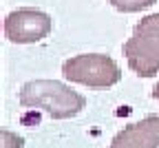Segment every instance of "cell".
Segmentation results:
<instances>
[{"mask_svg":"<svg viewBox=\"0 0 159 148\" xmlns=\"http://www.w3.org/2000/svg\"><path fill=\"white\" fill-rule=\"evenodd\" d=\"M20 104L25 109H40L53 119L75 117L86 106V99L57 80H31L20 91Z\"/></svg>","mask_w":159,"mask_h":148,"instance_id":"obj_1","label":"cell"},{"mask_svg":"<svg viewBox=\"0 0 159 148\" xmlns=\"http://www.w3.org/2000/svg\"><path fill=\"white\" fill-rule=\"evenodd\" d=\"M128 67L139 77H152L159 71V13L142 18L124 44Z\"/></svg>","mask_w":159,"mask_h":148,"instance_id":"obj_2","label":"cell"},{"mask_svg":"<svg viewBox=\"0 0 159 148\" xmlns=\"http://www.w3.org/2000/svg\"><path fill=\"white\" fill-rule=\"evenodd\" d=\"M62 75L91 89H106L122 80V71L115 64V60L102 53H84L66 60L62 64Z\"/></svg>","mask_w":159,"mask_h":148,"instance_id":"obj_3","label":"cell"},{"mask_svg":"<svg viewBox=\"0 0 159 148\" xmlns=\"http://www.w3.org/2000/svg\"><path fill=\"white\" fill-rule=\"evenodd\" d=\"M53 29V20L38 9H18L5 18V35L16 44H31L47 38Z\"/></svg>","mask_w":159,"mask_h":148,"instance_id":"obj_4","label":"cell"},{"mask_svg":"<svg viewBox=\"0 0 159 148\" xmlns=\"http://www.w3.org/2000/svg\"><path fill=\"white\" fill-rule=\"evenodd\" d=\"M108 148H159V115H150L117 133Z\"/></svg>","mask_w":159,"mask_h":148,"instance_id":"obj_5","label":"cell"},{"mask_svg":"<svg viewBox=\"0 0 159 148\" xmlns=\"http://www.w3.org/2000/svg\"><path fill=\"white\" fill-rule=\"evenodd\" d=\"M108 2L117 9V11H124V13H133V11H142L152 7L157 0H108Z\"/></svg>","mask_w":159,"mask_h":148,"instance_id":"obj_6","label":"cell"},{"mask_svg":"<svg viewBox=\"0 0 159 148\" xmlns=\"http://www.w3.org/2000/svg\"><path fill=\"white\" fill-rule=\"evenodd\" d=\"M0 137H2V146L0 148H22V144H25L22 137H18V135L9 133V131H2Z\"/></svg>","mask_w":159,"mask_h":148,"instance_id":"obj_7","label":"cell"},{"mask_svg":"<svg viewBox=\"0 0 159 148\" xmlns=\"http://www.w3.org/2000/svg\"><path fill=\"white\" fill-rule=\"evenodd\" d=\"M152 97H155V99H159V84H157L155 91H152Z\"/></svg>","mask_w":159,"mask_h":148,"instance_id":"obj_8","label":"cell"}]
</instances>
